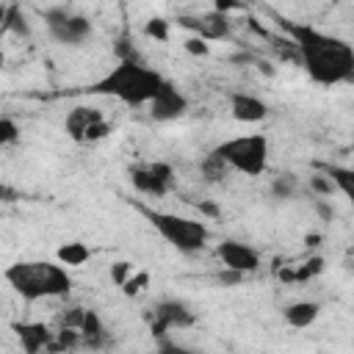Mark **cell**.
<instances>
[{
    "mask_svg": "<svg viewBox=\"0 0 354 354\" xmlns=\"http://www.w3.org/2000/svg\"><path fill=\"white\" fill-rule=\"evenodd\" d=\"M282 30L290 36L296 47V58L310 75V80L321 86H337L354 80V50L348 41L321 33L313 25L301 22H282Z\"/></svg>",
    "mask_w": 354,
    "mask_h": 354,
    "instance_id": "cell-1",
    "label": "cell"
},
{
    "mask_svg": "<svg viewBox=\"0 0 354 354\" xmlns=\"http://www.w3.org/2000/svg\"><path fill=\"white\" fill-rule=\"evenodd\" d=\"M163 80L166 77L160 72L130 58V61H119L111 72H105L100 80H94L88 86V94L113 97L127 108H147V102L155 97V91L160 88Z\"/></svg>",
    "mask_w": 354,
    "mask_h": 354,
    "instance_id": "cell-2",
    "label": "cell"
},
{
    "mask_svg": "<svg viewBox=\"0 0 354 354\" xmlns=\"http://www.w3.org/2000/svg\"><path fill=\"white\" fill-rule=\"evenodd\" d=\"M8 288L25 301L61 299L72 290V277L64 266L50 260H17L3 271Z\"/></svg>",
    "mask_w": 354,
    "mask_h": 354,
    "instance_id": "cell-3",
    "label": "cell"
},
{
    "mask_svg": "<svg viewBox=\"0 0 354 354\" xmlns=\"http://www.w3.org/2000/svg\"><path fill=\"white\" fill-rule=\"evenodd\" d=\"M141 213L155 227V232L183 254H196L210 241V230L199 218H188V216H177L166 210H149V207H141Z\"/></svg>",
    "mask_w": 354,
    "mask_h": 354,
    "instance_id": "cell-4",
    "label": "cell"
},
{
    "mask_svg": "<svg viewBox=\"0 0 354 354\" xmlns=\"http://www.w3.org/2000/svg\"><path fill=\"white\" fill-rule=\"evenodd\" d=\"M210 152L218 155L227 163L230 171H241L246 177H260L268 166V138H266V133L235 136L230 141H221Z\"/></svg>",
    "mask_w": 354,
    "mask_h": 354,
    "instance_id": "cell-5",
    "label": "cell"
},
{
    "mask_svg": "<svg viewBox=\"0 0 354 354\" xmlns=\"http://www.w3.org/2000/svg\"><path fill=\"white\" fill-rule=\"evenodd\" d=\"M64 130L75 144H97L108 138L111 122L94 105H75L64 119Z\"/></svg>",
    "mask_w": 354,
    "mask_h": 354,
    "instance_id": "cell-6",
    "label": "cell"
},
{
    "mask_svg": "<svg viewBox=\"0 0 354 354\" xmlns=\"http://www.w3.org/2000/svg\"><path fill=\"white\" fill-rule=\"evenodd\" d=\"M44 22H47L50 36L58 44H83L91 36V19L83 17V14L69 11L66 6L47 8L44 11Z\"/></svg>",
    "mask_w": 354,
    "mask_h": 354,
    "instance_id": "cell-7",
    "label": "cell"
},
{
    "mask_svg": "<svg viewBox=\"0 0 354 354\" xmlns=\"http://www.w3.org/2000/svg\"><path fill=\"white\" fill-rule=\"evenodd\" d=\"M127 177H130V183L138 194L163 196V194H169V188L174 183V169L163 160H155V163H147V166H130Z\"/></svg>",
    "mask_w": 354,
    "mask_h": 354,
    "instance_id": "cell-8",
    "label": "cell"
},
{
    "mask_svg": "<svg viewBox=\"0 0 354 354\" xmlns=\"http://www.w3.org/2000/svg\"><path fill=\"white\" fill-rule=\"evenodd\" d=\"M147 111L155 122H174L188 111V97L171 80H163L155 97L147 102Z\"/></svg>",
    "mask_w": 354,
    "mask_h": 354,
    "instance_id": "cell-9",
    "label": "cell"
},
{
    "mask_svg": "<svg viewBox=\"0 0 354 354\" xmlns=\"http://www.w3.org/2000/svg\"><path fill=\"white\" fill-rule=\"evenodd\" d=\"M216 254H218V260H221V266H224L227 271H235V274H241V277L254 274V271L260 268V254H257V249H252V246L243 243V241L227 238V241H221V243L216 246Z\"/></svg>",
    "mask_w": 354,
    "mask_h": 354,
    "instance_id": "cell-10",
    "label": "cell"
},
{
    "mask_svg": "<svg viewBox=\"0 0 354 354\" xmlns=\"http://www.w3.org/2000/svg\"><path fill=\"white\" fill-rule=\"evenodd\" d=\"M183 28H191L194 30V36H199L202 41H218V39H230V30H232V25H230V17H224V14H218V11H205V14H199V17H180L177 19Z\"/></svg>",
    "mask_w": 354,
    "mask_h": 354,
    "instance_id": "cell-11",
    "label": "cell"
},
{
    "mask_svg": "<svg viewBox=\"0 0 354 354\" xmlns=\"http://www.w3.org/2000/svg\"><path fill=\"white\" fill-rule=\"evenodd\" d=\"M230 116L241 124H260L268 116V105L254 94L235 91L230 94Z\"/></svg>",
    "mask_w": 354,
    "mask_h": 354,
    "instance_id": "cell-12",
    "label": "cell"
},
{
    "mask_svg": "<svg viewBox=\"0 0 354 354\" xmlns=\"http://www.w3.org/2000/svg\"><path fill=\"white\" fill-rule=\"evenodd\" d=\"M19 346L25 354H41L47 351V346L53 343V335L47 324H39V321H22V324H11Z\"/></svg>",
    "mask_w": 354,
    "mask_h": 354,
    "instance_id": "cell-13",
    "label": "cell"
},
{
    "mask_svg": "<svg viewBox=\"0 0 354 354\" xmlns=\"http://www.w3.org/2000/svg\"><path fill=\"white\" fill-rule=\"evenodd\" d=\"M194 324V315L185 304L180 301H160L155 307V321H152V335L163 337L166 329H174V326H191Z\"/></svg>",
    "mask_w": 354,
    "mask_h": 354,
    "instance_id": "cell-14",
    "label": "cell"
},
{
    "mask_svg": "<svg viewBox=\"0 0 354 354\" xmlns=\"http://www.w3.org/2000/svg\"><path fill=\"white\" fill-rule=\"evenodd\" d=\"M285 324L293 326V329H307L318 321L321 315V304L318 301H310V299H301V301H290L285 307Z\"/></svg>",
    "mask_w": 354,
    "mask_h": 354,
    "instance_id": "cell-15",
    "label": "cell"
},
{
    "mask_svg": "<svg viewBox=\"0 0 354 354\" xmlns=\"http://www.w3.org/2000/svg\"><path fill=\"white\" fill-rule=\"evenodd\" d=\"M105 324L97 310H86L83 324H80V346L86 348H102L105 346Z\"/></svg>",
    "mask_w": 354,
    "mask_h": 354,
    "instance_id": "cell-16",
    "label": "cell"
},
{
    "mask_svg": "<svg viewBox=\"0 0 354 354\" xmlns=\"http://www.w3.org/2000/svg\"><path fill=\"white\" fill-rule=\"evenodd\" d=\"M55 257H58V266H64V268H77V266L88 263L91 249H88L86 243H80V241H66V243L58 246Z\"/></svg>",
    "mask_w": 354,
    "mask_h": 354,
    "instance_id": "cell-17",
    "label": "cell"
},
{
    "mask_svg": "<svg viewBox=\"0 0 354 354\" xmlns=\"http://www.w3.org/2000/svg\"><path fill=\"white\" fill-rule=\"evenodd\" d=\"M324 177L340 191L343 196H354V171L348 166H324Z\"/></svg>",
    "mask_w": 354,
    "mask_h": 354,
    "instance_id": "cell-18",
    "label": "cell"
},
{
    "mask_svg": "<svg viewBox=\"0 0 354 354\" xmlns=\"http://www.w3.org/2000/svg\"><path fill=\"white\" fill-rule=\"evenodd\" d=\"M199 169H202V177H205L207 183H224V180H227V174H230L227 163H224L218 155H213V152H207V155H205V160L199 163Z\"/></svg>",
    "mask_w": 354,
    "mask_h": 354,
    "instance_id": "cell-19",
    "label": "cell"
},
{
    "mask_svg": "<svg viewBox=\"0 0 354 354\" xmlns=\"http://www.w3.org/2000/svg\"><path fill=\"white\" fill-rule=\"evenodd\" d=\"M324 271V257H310V260H304L301 266H293L290 268V277H293V282H307V279H313V277H318Z\"/></svg>",
    "mask_w": 354,
    "mask_h": 354,
    "instance_id": "cell-20",
    "label": "cell"
},
{
    "mask_svg": "<svg viewBox=\"0 0 354 354\" xmlns=\"http://www.w3.org/2000/svg\"><path fill=\"white\" fill-rule=\"evenodd\" d=\"M3 28L14 30L17 36H28V19H25V14H22V8H19V6H8V14H6Z\"/></svg>",
    "mask_w": 354,
    "mask_h": 354,
    "instance_id": "cell-21",
    "label": "cell"
},
{
    "mask_svg": "<svg viewBox=\"0 0 354 354\" xmlns=\"http://www.w3.org/2000/svg\"><path fill=\"white\" fill-rule=\"evenodd\" d=\"M271 194H274V199H290V196L296 194V177H293V174L277 177V180L271 183Z\"/></svg>",
    "mask_w": 354,
    "mask_h": 354,
    "instance_id": "cell-22",
    "label": "cell"
},
{
    "mask_svg": "<svg viewBox=\"0 0 354 354\" xmlns=\"http://www.w3.org/2000/svg\"><path fill=\"white\" fill-rule=\"evenodd\" d=\"M133 271H136V266H133L130 260H116V263H111L108 277H111V282H113L116 288H122V285L133 277Z\"/></svg>",
    "mask_w": 354,
    "mask_h": 354,
    "instance_id": "cell-23",
    "label": "cell"
},
{
    "mask_svg": "<svg viewBox=\"0 0 354 354\" xmlns=\"http://www.w3.org/2000/svg\"><path fill=\"white\" fill-rule=\"evenodd\" d=\"M147 285H149V274H147V271H133V277H130L119 290H122L124 296H130V299H133V296L144 293V288H147Z\"/></svg>",
    "mask_w": 354,
    "mask_h": 354,
    "instance_id": "cell-24",
    "label": "cell"
},
{
    "mask_svg": "<svg viewBox=\"0 0 354 354\" xmlns=\"http://www.w3.org/2000/svg\"><path fill=\"white\" fill-rule=\"evenodd\" d=\"M19 141V127L11 116H3L0 113V147H11Z\"/></svg>",
    "mask_w": 354,
    "mask_h": 354,
    "instance_id": "cell-25",
    "label": "cell"
},
{
    "mask_svg": "<svg viewBox=\"0 0 354 354\" xmlns=\"http://www.w3.org/2000/svg\"><path fill=\"white\" fill-rule=\"evenodd\" d=\"M144 33L149 39H155V41H169V22L163 17H152V19H147Z\"/></svg>",
    "mask_w": 354,
    "mask_h": 354,
    "instance_id": "cell-26",
    "label": "cell"
},
{
    "mask_svg": "<svg viewBox=\"0 0 354 354\" xmlns=\"http://www.w3.org/2000/svg\"><path fill=\"white\" fill-rule=\"evenodd\" d=\"M83 315H86V307H66L61 315H58V324L64 329H77L80 332V324H83Z\"/></svg>",
    "mask_w": 354,
    "mask_h": 354,
    "instance_id": "cell-27",
    "label": "cell"
},
{
    "mask_svg": "<svg viewBox=\"0 0 354 354\" xmlns=\"http://www.w3.org/2000/svg\"><path fill=\"white\" fill-rule=\"evenodd\" d=\"M183 47H185V53H191V55H196V58L210 55V44H207V41H202L199 36H188V39L183 41Z\"/></svg>",
    "mask_w": 354,
    "mask_h": 354,
    "instance_id": "cell-28",
    "label": "cell"
},
{
    "mask_svg": "<svg viewBox=\"0 0 354 354\" xmlns=\"http://www.w3.org/2000/svg\"><path fill=\"white\" fill-rule=\"evenodd\" d=\"M310 188H313L318 196H332V194H335V185H332L324 174H313V177H310Z\"/></svg>",
    "mask_w": 354,
    "mask_h": 354,
    "instance_id": "cell-29",
    "label": "cell"
},
{
    "mask_svg": "<svg viewBox=\"0 0 354 354\" xmlns=\"http://www.w3.org/2000/svg\"><path fill=\"white\" fill-rule=\"evenodd\" d=\"M14 199H19V194H17L11 185H6V183L0 180V202H14Z\"/></svg>",
    "mask_w": 354,
    "mask_h": 354,
    "instance_id": "cell-30",
    "label": "cell"
},
{
    "mask_svg": "<svg viewBox=\"0 0 354 354\" xmlns=\"http://www.w3.org/2000/svg\"><path fill=\"white\" fill-rule=\"evenodd\" d=\"M199 210H202V213H207V216H213V218H218V216H221V210H218L216 205H210V202H199Z\"/></svg>",
    "mask_w": 354,
    "mask_h": 354,
    "instance_id": "cell-31",
    "label": "cell"
},
{
    "mask_svg": "<svg viewBox=\"0 0 354 354\" xmlns=\"http://www.w3.org/2000/svg\"><path fill=\"white\" fill-rule=\"evenodd\" d=\"M315 210H318V213H321V216H324L326 221H332V216H335V213H332V207H329L326 202H321V199L315 202Z\"/></svg>",
    "mask_w": 354,
    "mask_h": 354,
    "instance_id": "cell-32",
    "label": "cell"
},
{
    "mask_svg": "<svg viewBox=\"0 0 354 354\" xmlns=\"http://www.w3.org/2000/svg\"><path fill=\"white\" fill-rule=\"evenodd\" d=\"M304 243H307V249H318V246H321V235H315V232H313V235H307V238H304Z\"/></svg>",
    "mask_w": 354,
    "mask_h": 354,
    "instance_id": "cell-33",
    "label": "cell"
},
{
    "mask_svg": "<svg viewBox=\"0 0 354 354\" xmlns=\"http://www.w3.org/2000/svg\"><path fill=\"white\" fill-rule=\"evenodd\" d=\"M6 14H8V6H0V25L6 22Z\"/></svg>",
    "mask_w": 354,
    "mask_h": 354,
    "instance_id": "cell-34",
    "label": "cell"
},
{
    "mask_svg": "<svg viewBox=\"0 0 354 354\" xmlns=\"http://www.w3.org/2000/svg\"><path fill=\"white\" fill-rule=\"evenodd\" d=\"M3 64H6V55H3V53H0V69H3Z\"/></svg>",
    "mask_w": 354,
    "mask_h": 354,
    "instance_id": "cell-35",
    "label": "cell"
}]
</instances>
